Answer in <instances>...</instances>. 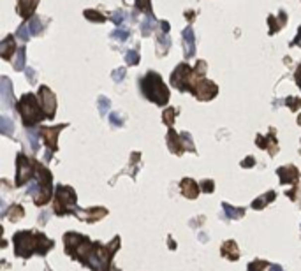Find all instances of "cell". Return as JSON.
Returning <instances> with one entry per match:
<instances>
[{
    "label": "cell",
    "instance_id": "cell-47",
    "mask_svg": "<svg viewBox=\"0 0 301 271\" xmlns=\"http://www.w3.org/2000/svg\"><path fill=\"white\" fill-rule=\"evenodd\" d=\"M294 81H296V85L301 88V64H300V66H298L296 72H294Z\"/></svg>",
    "mask_w": 301,
    "mask_h": 271
},
{
    "label": "cell",
    "instance_id": "cell-33",
    "mask_svg": "<svg viewBox=\"0 0 301 271\" xmlns=\"http://www.w3.org/2000/svg\"><path fill=\"white\" fill-rule=\"evenodd\" d=\"M134 7H136V11L147 12V14H153V12H151V0H136Z\"/></svg>",
    "mask_w": 301,
    "mask_h": 271
},
{
    "label": "cell",
    "instance_id": "cell-2",
    "mask_svg": "<svg viewBox=\"0 0 301 271\" xmlns=\"http://www.w3.org/2000/svg\"><path fill=\"white\" fill-rule=\"evenodd\" d=\"M12 243H14V254L18 257L28 259L34 254L39 256H46L48 252L53 248V241L46 238L41 232L35 231H19L12 236Z\"/></svg>",
    "mask_w": 301,
    "mask_h": 271
},
{
    "label": "cell",
    "instance_id": "cell-45",
    "mask_svg": "<svg viewBox=\"0 0 301 271\" xmlns=\"http://www.w3.org/2000/svg\"><path fill=\"white\" fill-rule=\"evenodd\" d=\"M28 139H30V143H32V150L37 151L39 150V141H37V134H35L34 131L28 132Z\"/></svg>",
    "mask_w": 301,
    "mask_h": 271
},
{
    "label": "cell",
    "instance_id": "cell-36",
    "mask_svg": "<svg viewBox=\"0 0 301 271\" xmlns=\"http://www.w3.org/2000/svg\"><path fill=\"white\" fill-rule=\"evenodd\" d=\"M125 64L127 66H138L139 64V53L136 50H129L125 53Z\"/></svg>",
    "mask_w": 301,
    "mask_h": 271
},
{
    "label": "cell",
    "instance_id": "cell-18",
    "mask_svg": "<svg viewBox=\"0 0 301 271\" xmlns=\"http://www.w3.org/2000/svg\"><path fill=\"white\" fill-rule=\"evenodd\" d=\"M287 23V12L280 11L278 12V18L275 16H268V27H270V35H275L280 28H284Z\"/></svg>",
    "mask_w": 301,
    "mask_h": 271
},
{
    "label": "cell",
    "instance_id": "cell-32",
    "mask_svg": "<svg viewBox=\"0 0 301 271\" xmlns=\"http://www.w3.org/2000/svg\"><path fill=\"white\" fill-rule=\"evenodd\" d=\"M0 132L5 134V136H9V134L14 132V124L9 120L7 116H2V118H0Z\"/></svg>",
    "mask_w": 301,
    "mask_h": 271
},
{
    "label": "cell",
    "instance_id": "cell-22",
    "mask_svg": "<svg viewBox=\"0 0 301 271\" xmlns=\"http://www.w3.org/2000/svg\"><path fill=\"white\" fill-rule=\"evenodd\" d=\"M157 25H158V21L155 19V16L153 14H147V18L141 21V35H143V37H148L151 32H155Z\"/></svg>",
    "mask_w": 301,
    "mask_h": 271
},
{
    "label": "cell",
    "instance_id": "cell-26",
    "mask_svg": "<svg viewBox=\"0 0 301 271\" xmlns=\"http://www.w3.org/2000/svg\"><path fill=\"white\" fill-rule=\"evenodd\" d=\"M275 192L273 190H270L268 194H263L261 198H257L255 199L254 203H252V208H255V209H261V208H264V206H268V203H271V201H275Z\"/></svg>",
    "mask_w": 301,
    "mask_h": 271
},
{
    "label": "cell",
    "instance_id": "cell-39",
    "mask_svg": "<svg viewBox=\"0 0 301 271\" xmlns=\"http://www.w3.org/2000/svg\"><path fill=\"white\" fill-rule=\"evenodd\" d=\"M111 37L116 39V41H122V43H124V41H127V39L131 37V32H129V30H124V28H118V30L113 32Z\"/></svg>",
    "mask_w": 301,
    "mask_h": 271
},
{
    "label": "cell",
    "instance_id": "cell-23",
    "mask_svg": "<svg viewBox=\"0 0 301 271\" xmlns=\"http://www.w3.org/2000/svg\"><path fill=\"white\" fill-rule=\"evenodd\" d=\"M106 215H108V209L106 208H88L83 211V218L86 222H97L102 217H106Z\"/></svg>",
    "mask_w": 301,
    "mask_h": 271
},
{
    "label": "cell",
    "instance_id": "cell-46",
    "mask_svg": "<svg viewBox=\"0 0 301 271\" xmlns=\"http://www.w3.org/2000/svg\"><path fill=\"white\" fill-rule=\"evenodd\" d=\"M25 72H27V77H28V81H30V83H35V81H37V79H35V77H37V74H35L34 69H30V67H28V69L25 70Z\"/></svg>",
    "mask_w": 301,
    "mask_h": 271
},
{
    "label": "cell",
    "instance_id": "cell-13",
    "mask_svg": "<svg viewBox=\"0 0 301 271\" xmlns=\"http://www.w3.org/2000/svg\"><path fill=\"white\" fill-rule=\"evenodd\" d=\"M0 99L4 106L14 108V95H12V86L7 76H2V81H0Z\"/></svg>",
    "mask_w": 301,
    "mask_h": 271
},
{
    "label": "cell",
    "instance_id": "cell-6",
    "mask_svg": "<svg viewBox=\"0 0 301 271\" xmlns=\"http://www.w3.org/2000/svg\"><path fill=\"white\" fill-rule=\"evenodd\" d=\"M55 213L64 217L69 213H76V192L73 187L67 185H57L55 189Z\"/></svg>",
    "mask_w": 301,
    "mask_h": 271
},
{
    "label": "cell",
    "instance_id": "cell-48",
    "mask_svg": "<svg viewBox=\"0 0 301 271\" xmlns=\"http://www.w3.org/2000/svg\"><path fill=\"white\" fill-rule=\"evenodd\" d=\"M158 27H160L162 34H169V23L167 21H158Z\"/></svg>",
    "mask_w": 301,
    "mask_h": 271
},
{
    "label": "cell",
    "instance_id": "cell-9",
    "mask_svg": "<svg viewBox=\"0 0 301 271\" xmlns=\"http://www.w3.org/2000/svg\"><path fill=\"white\" fill-rule=\"evenodd\" d=\"M35 174V160H30L27 155L18 153L16 160V185L21 187L27 182H30Z\"/></svg>",
    "mask_w": 301,
    "mask_h": 271
},
{
    "label": "cell",
    "instance_id": "cell-10",
    "mask_svg": "<svg viewBox=\"0 0 301 271\" xmlns=\"http://www.w3.org/2000/svg\"><path fill=\"white\" fill-rule=\"evenodd\" d=\"M37 97H39V102H41V108H43L44 111V116H46L48 120H53L55 111H57V97H55V93L51 92L46 85H43L39 86Z\"/></svg>",
    "mask_w": 301,
    "mask_h": 271
},
{
    "label": "cell",
    "instance_id": "cell-20",
    "mask_svg": "<svg viewBox=\"0 0 301 271\" xmlns=\"http://www.w3.org/2000/svg\"><path fill=\"white\" fill-rule=\"evenodd\" d=\"M167 146H169V150L173 151V153L176 155L183 153V144H182V139H180V134H176L171 127H169V132H167Z\"/></svg>",
    "mask_w": 301,
    "mask_h": 271
},
{
    "label": "cell",
    "instance_id": "cell-8",
    "mask_svg": "<svg viewBox=\"0 0 301 271\" xmlns=\"http://www.w3.org/2000/svg\"><path fill=\"white\" fill-rule=\"evenodd\" d=\"M192 70L189 64L182 62L171 74V85L180 92H190V83H192Z\"/></svg>",
    "mask_w": 301,
    "mask_h": 271
},
{
    "label": "cell",
    "instance_id": "cell-19",
    "mask_svg": "<svg viewBox=\"0 0 301 271\" xmlns=\"http://www.w3.org/2000/svg\"><path fill=\"white\" fill-rule=\"evenodd\" d=\"M180 189H182L183 196L189 199H196L197 196H199V190H201L192 178H183L182 182H180Z\"/></svg>",
    "mask_w": 301,
    "mask_h": 271
},
{
    "label": "cell",
    "instance_id": "cell-3",
    "mask_svg": "<svg viewBox=\"0 0 301 271\" xmlns=\"http://www.w3.org/2000/svg\"><path fill=\"white\" fill-rule=\"evenodd\" d=\"M51 189H53V176H51L50 169L43 164L35 162V174L28 182L27 192L34 198L35 204L44 206L51 198Z\"/></svg>",
    "mask_w": 301,
    "mask_h": 271
},
{
    "label": "cell",
    "instance_id": "cell-14",
    "mask_svg": "<svg viewBox=\"0 0 301 271\" xmlns=\"http://www.w3.org/2000/svg\"><path fill=\"white\" fill-rule=\"evenodd\" d=\"M37 4H39V0H18V2H16V12L28 21V19L34 16Z\"/></svg>",
    "mask_w": 301,
    "mask_h": 271
},
{
    "label": "cell",
    "instance_id": "cell-17",
    "mask_svg": "<svg viewBox=\"0 0 301 271\" xmlns=\"http://www.w3.org/2000/svg\"><path fill=\"white\" fill-rule=\"evenodd\" d=\"M14 53H18V50H16L14 35H7V37L0 43V57L4 58V60H11Z\"/></svg>",
    "mask_w": 301,
    "mask_h": 271
},
{
    "label": "cell",
    "instance_id": "cell-29",
    "mask_svg": "<svg viewBox=\"0 0 301 271\" xmlns=\"http://www.w3.org/2000/svg\"><path fill=\"white\" fill-rule=\"evenodd\" d=\"M222 209H224V213L227 215L229 218H231V220L243 217V215H245V209L243 208H232V206L227 204V203H224V204H222Z\"/></svg>",
    "mask_w": 301,
    "mask_h": 271
},
{
    "label": "cell",
    "instance_id": "cell-5",
    "mask_svg": "<svg viewBox=\"0 0 301 271\" xmlns=\"http://www.w3.org/2000/svg\"><path fill=\"white\" fill-rule=\"evenodd\" d=\"M16 109L21 115L25 127H34L39 122H43V118H46L43 108H41V102H39V97H35L34 93L21 95V99L16 102Z\"/></svg>",
    "mask_w": 301,
    "mask_h": 271
},
{
    "label": "cell",
    "instance_id": "cell-7",
    "mask_svg": "<svg viewBox=\"0 0 301 271\" xmlns=\"http://www.w3.org/2000/svg\"><path fill=\"white\" fill-rule=\"evenodd\" d=\"M190 93L199 101H212L219 93V86L206 77H197L192 74V83H190Z\"/></svg>",
    "mask_w": 301,
    "mask_h": 271
},
{
    "label": "cell",
    "instance_id": "cell-38",
    "mask_svg": "<svg viewBox=\"0 0 301 271\" xmlns=\"http://www.w3.org/2000/svg\"><path fill=\"white\" fill-rule=\"evenodd\" d=\"M99 109H100V115L104 116L106 113H108V109L111 108V101H109V99H106L104 95H99Z\"/></svg>",
    "mask_w": 301,
    "mask_h": 271
},
{
    "label": "cell",
    "instance_id": "cell-28",
    "mask_svg": "<svg viewBox=\"0 0 301 271\" xmlns=\"http://www.w3.org/2000/svg\"><path fill=\"white\" fill-rule=\"evenodd\" d=\"M85 18L86 19H90L92 23H104L106 21V16L102 14V12H99L97 9H85Z\"/></svg>",
    "mask_w": 301,
    "mask_h": 271
},
{
    "label": "cell",
    "instance_id": "cell-34",
    "mask_svg": "<svg viewBox=\"0 0 301 271\" xmlns=\"http://www.w3.org/2000/svg\"><path fill=\"white\" fill-rule=\"evenodd\" d=\"M111 19H113V23L115 25H122V23H125V21H127L129 19V12L127 11H122V9H118V11H115L111 14Z\"/></svg>",
    "mask_w": 301,
    "mask_h": 271
},
{
    "label": "cell",
    "instance_id": "cell-12",
    "mask_svg": "<svg viewBox=\"0 0 301 271\" xmlns=\"http://www.w3.org/2000/svg\"><path fill=\"white\" fill-rule=\"evenodd\" d=\"M182 46L185 51V58H192L196 55V37H194V28L192 25L182 32Z\"/></svg>",
    "mask_w": 301,
    "mask_h": 271
},
{
    "label": "cell",
    "instance_id": "cell-50",
    "mask_svg": "<svg viewBox=\"0 0 301 271\" xmlns=\"http://www.w3.org/2000/svg\"><path fill=\"white\" fill-rule=\"evenodd\" d=\"M291 46H300L301 48V27H300V30H298L296 39H294L293 43H291Z\"/></svg>",
    "mask_w": 301,
    "mask_h": 271
},
{
    "label": "cell",
    "instance_id": "cell-43",
    "mask_svg": "<svg viewBox=\"0 0 301 271\" xmlns=\"http://www.w3.org/2000/svg\"><path fill=\"white\" fill-rule=\"evenodd\" d=\"M213 189H215V185H213L212 180H205V182H201V190H203V192L212 194Z\"/></svg>",
    "mask_w": 301,
    "mask_h": 271
},
{
    "label": "cell",
    "instance_id": "cell-27",
    "mask_svg": "<svg viewBox=\"0 0 301 271\" xmlns=\"http://www.w3.org/2000/svg\"><path fill=\"white\" fill-rule=\"evenodd\" d=\"M28 27H30V30H32V34H34V35H41V34H43V30H44L43 19L39 18V16H35V14L28 19Z\"/></svg>",
    "mask_w": 301,
    "mask_h": 271
},
{
    "label": "cell",
    "instance_id": "cell-25",
    "mask_svg": "<svg viewBox=\"0 0 301 271\" xmlns=\"http://www.w3.org/2000/svg\"><path fill=\"white\" fill-rule=\"evenodd\" d=\"M169 48H171V37L167 34H158V37H157V51H158V57H164V55L169 51Z\"/></svg>",
    "mask_w": 301,
    "mask_h": 271
},
{
    "label": "cell",
    "instance_id": "cell-16",
    "mask_svg": "<svg viewBox=\"0 0 301 271\" xmlns=\"http://www.w3.org/2000/svg\"><path fill=\"white\" fill-rule=\"evenodd\" d=\"M275 131L270 132V136H257V146L259 148H263V150H270L271 155L277 153L278 150V143H277V137H275Z\"/></svg>",
    "mask_w": 301,
    "mask_h": 271
},
{
    "label": "cell",
    "instance_id": "cell-41",
    "mask_svg": "<svg viewBox=\"0 0 301 271\" xmlns=\"http://www.w3.org/2000/svg\"><path fill=\"white\" fill-rule=\"evenodd\" d=\"M286 104L291 108V111H298L301 108V99H298V97H287Z\"/></svg>",
    "mask_w": 301,
    "mask_h": 271
},
{
    "label": "cell",
    "instance_id": "cell-21",
    "mask_svg": "<svg viewBox=\"0 0 301 271\" xmlns=\"http://www.w3.org/2000/svg\"><path fill=\"white\" fill-rule=\"evenodd\" d=\"M222 256L226 257V259L229 261H236L239 257V250H238V245H236V241H226L224 245H222Z\"/></svg>",
    "mask_w": 301,
    "mask_h": 271
},
{
    "label": "cell",
    "instance_id": "cell-11",
    "mask_svg": "<svg viewBox=\"0 0 301 271\" xmlns=\"http://www.w3.org/2000/svg\"><path fill=\"white\" fill-rule=\"evenodd\" d=\"M62 129H66V124L58 125V127H41V131H39L43 136L44 143H46L48 151H51V153L58 150V134Z\"/></svg>",
    "mask_w": 301,
    "mask_h": 271
},
{
    "label": "cell",
    "instance_id": "cell-31",
    "mask_svg": "<svg viewBox=\"0 0 301 271\" xmlns=\"http://www.w3.org/2000/svg\"><path fill=\"white\" fill-rule=\"evenodd\" d=\"M12 67H14L16 70H23L25 69V48H19V50H18L14 60H12Z\"/></svg>",
    "mask_w": 301,
    "mask_h": 271
},
{
    "label": "cell",
    "instance_id": "cell-1",
    "mask_svg": "<svg viewBox=\"0 0 301 271\" xmlns=\"http://www.w3.org/2000/svg\"><path fill=\"white\" fill-rule=\"evenodd\" d=\"M64 243H66V252L73 259L88 266L92 271H108L111 264L109 261L118 250L120 238L116 236L115 241H111L108 247H102L100 243H92L79 232H66Z\"/></svg>",
    "mask_w": 301,
    "mask_h": 271
},
{
    "label": "cell",
    "instance_id": "cell-4",
    "mask_svg": "<svg viewBox=\"0 0 301 271\" xmlns=\"http://www.w3.org/2000/svg\"><path fill=\"white\" fill-rule=\"evenodd\" d=\"M139 88L141 93L147 97L150 102H155L157 106H166L169 102V88L162 81L160 74L155 70H148L145 77L139 79Z\"/></svg>",
    "mask_w": 301,
    "mask_h": 271
},
{
    "label": "cell",
    "instance_id": "cell-40",
    "mask_svg": "<svg viewBox=\"0 0 301 271\" xmlns=\"http://www.w3.org/2000/svg\"><path fill=\"white\" fill-rule=\"evenodd\" d=\"M21 217H23V208L19 204H14V208H12L11 213H9V218H11L12 222H18Z\"/></svg>",
    "mask_w": 301,
    "mask_h": 271
},
{
    "label": "cell",
    "instance_id": "cell-42",
    "mask_svg": "<svg viewBox=\"0 0 301 271\" xmlns=\"http://www.w3.org/2000/svg\"><path fill=\"white\" fill-rule=\"evenodd\" d=\"M109 120H111V125H115V127H122V125H124V118H122L118 113H111Z\"/></svg>",
    "mask_w": 301,
    "mask_h": 271
},
{
    "label": "cell",
    "instance_id": "cell-24",
    "mask_svg": "<svg viewBox=\"0 0 301 271\" xmlns=\"http://www.w3.org/2000/svg\"><path fill=\"white\" fill-rule=\"evenodd\" d=\"M248 271H284L277 264H270L266 261H254V263L248 264Z\"/></svg>",
    "mask_w": 301,
    "mask_h": 271
},
{
    "label": "cell",
    "instance_id": "cell-15",
    "mask_svg": "<svg viewBox=\"0 0 301 271\" xmlns=\"http://www.w3.org/2000/svg\"><path fill=\"white\" fill-rule=\"evenodd\" d=\"M277 174L280 176V183H282V185H287V183H296L298 182L300 171H298L294 166H284V167H278Z\"/></svg>",
    "mask_w": 301,
    "mask_h": 271
},
{
    "label": "cell",
    "instance_id": "cell-49",
    "mask_svg": "<svg viewBox=\"0 0 301 271\" xmlns=\"http://www.w3.org/2000/svg\"><path fill=\"white\" fill-rule=\"evenodd\" d=\"M254 164H255V159H254V157H247V159H245L243 162H241V166H243V167H252Z\"/></svg>",
    "mask_w": 301,
    "mask_h": 271
},
{
    "label": "cell",
    "instance_id": "cell-35",
    "mask_svg": "<svg viewBox=\"0 0 301 271\" xmlns=\"http://www.w3.org/2000/svg\"><path fill=\"white\" fill-rule=\"evenodd\" d=\"M180 139H182L183 150H187V151H196V146H194V141H192V137H190L189 132H182V134H180Z\"/></svg>",
    "mask_w": 301,
    "mask_h": 271
},
{
    "label": "cell",
    "instance_id": "cell-37",
    "mask_svg": "<svg viewBox=\"0 0 301 271\" xmlns=\"http://www.w3.org/2000/svg\"><path fill=\"white\" fill-rule=\"evenodd\" d=\"M174 116H176V109H174V108L166 109V111H164V115H162L164 124L169 125V127H173V124H174Z\"/></svg>",
    "mask_w": 301,
    "mask_h": 271
},
{
    "label": "cell",
    "instance_id": "cell-30",
    "mask_svg": "<svg viewBox=\"0 0 301 271\" xmlns=\"http://www.w3.org/2000/svg\"><path fill=\"white\" fill-rule=\"evenodd\" d=\"M32 30H30V27H28V21H25V23H21L19 25V28L16 30V37H19V41H23V43H27L28 39L32 37Z\"/></svg>",
    "mask_w": 301,
    "mask_h": 271
},
{
    "label": "cell",
    "instance_id": "cell-44",
    "mask_svg": "<svg viewBox=\"0 0 301 271\" xmlns=\"http://www.w3.org/2000/svg\"><path fill=\"white\" fill-rule=\"evenodd\" d=\"M124 76H125V69L122 67V69H116V70H113L111 72V77L115 79L116 83H120L122 79H124Z\"/></svg>",
    "mask_w": 301,
    "mask_h": 271
}]
</instances>
